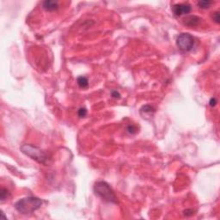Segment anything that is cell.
I'll list each match as a JSON object with an SVG mask.
<instances>
[{"mask_svg": "<svg viewBox=\"0 0 220 220\" xmlns=\"http://www.w3.org/2000/svg\"><path fill=\"white\" fill-rule=\"evenodd\" d=\"M154 112L155 108L152 106H150V105H145V106H144L143 108L140 109V114L143 116L147 115H152Z\"/></svg>", "mask_w": 220, "mask_h": 220, "instance_id": "ba28073f", "label": "cell"}, {"mask_svg": "<svg viewBox=\"0 0 220 220\" xmlns=\"http://www.w3.org/2000/svg\"><path fill=\"white\" fill-rule=\"evenodd\" d=\"M77 84L79 85L80 88L82 89L87 88L89 85V82L87 77H82V76L77 77Z\"/></svg>", "mask_w": 220, "mask_h": 220, "instance_id": "9c48e42d", "label": "cell"}, {"mask_svg": "<svg viewBox=\"0 0 220 220\" xmlns=\"http://www.w3.org/2000/svg\"><path fill=\"white\" fill-rule=\"evenodd\" d=\"M212 18H213V21L217 22V23H219L220 22V17H219V12H214L213 15H212Z\"/></svg>", "mask_w": 220, "mask_h": 220, "instance_id": "5bb4252c", "label": "cell"}, {"mask_svg": "<svg viewBox=\"0 0 220 220\" xmlns=\"http://www.w3.org/2000/svg\"><path fill=\"white\" fill-rule=\"evenodd\" d=\"M86 115H87V109L84 108H79V110H78V116L80 118H83V117H85Z\"/></svg>", "mask_w": 220, "mask_h": 220, "instance_id": "7c38bea8", "label": "cell"}, {"mask_svg": "<svg viewBox=\"0 0 220 220\" xmlns=\"http://www.w3.org/2000/svg\"><path fill=\"white\" fill-rule=\"evenodd\" d=\"M176 44L179 49L183 52H189L194 46V38L190 34H181L176 40Z\"/></svg>", "mask_w": 220, "mask_h": 220, "instance_id": "277c9868", "label": "cell"}, {"mask_svg": "<svg viewBox=\"0 0 220 220\" xmlns=\"http://www.w3.org/2000/svg\"><path fill=\"white\" fill-rule=\"evenodd\" d=\"M20 149H21V150H22L23 154H25L28 157H30V158H32L34 161H36L39 163L44 165L48 163V161H49L48 156L47 155L46 152H44L43 150H41L38 147L34 146L32 144H22Z\"/></svg>", "mask_w": 220, "mask_h": 220, "instance_id": "7a4b0ae2", "label": "cell"}, {"mask_svg": "<svg viewBox=\"0 0 220 220\" xmlns=\"http://www.w3.org/2000/svg\"><path fill=\"white\" fill-rule=\"evenodd\" d=\"M94 192L98 197H100L106 202H109V203L117 202V198H116L115 192L107 182H95V184L94 186Z\"/></svg>", "mask_w": 220, "mask_h": 220, "instance_id": "3957f363", "label": "cell"}, {"mask_svg": "<svg viewBox=\"0 0 220 220\" xmlns=\"http://www.w3.org/2000/svg\"><path fill=\"white\" fill-rule=\"evenodd\" d=\"M42 201L40 199L33 196L25 197L19 199L15 204V208L18 212L22 214L28 215L33 213L36 210H38L41 206Z\"/></svg>", "mask_w": 220, "mask_h": 220, "instance_id": "6da1fadb", "label": "cell"}, {"mask_svg": "<svg viewBox=\"0 0 220 220\" xmlns=\"http://www.w3.org/2000/svg\"><path fill=\"white\" fill-rule=\"evenodd\" d=\"M209 103H210V106H211V107H214L215 105L218 103V101H217L216 98H212V99L210 100Z\"/></svg>", "mask_w": 220, "mask_h": 220, "instance_id": "9a60e30c", "label": "cell"}, {"mask_svg": "<svg viewBox=\"0 0 220 220\" xmlns=\"http://www.w3.org/2000/svg\"><path fill=\"white\" fill-rule=\"evenodd\" d=\"M127 131L131 134H134V133L137 132V127L133 126V125H130V126L127 127Z\"/></svg>", "mask_w": 220, "mask_h": 220, "instance_id": "4fadbf2b", "label": "cell"}, {"mask_svg": "<svg viewBox=\"0 0 220 220\" xmlns=\"http://www.w3.org/2000/svg\"><path fill=\"white\" fill-rule=\"evenodd\" d=\"M42 6L46 11H54L59 9V3L57 1L53 0H47L42 3Z\"/></svg>", "mask_w": 220, "mask_h": 220, "instance_id": "8992f818", "label": "cell"}, {"mask_svg": "<svg viewBox=\"0 0 220 220\" xmlns=\"http://www.w3.org/2000/svg\"><path fill=\"white\" fill-rule=\"evenodd\" d=\"M192 10L191 5L188 4H177L172 7V11L177 17H181L182 15L188 14Z\"/></svg>", "mask_w": 220, "mask_h": 220, "instance_id": "5b68a950", "label": "cell"}, {"mask_svg": "<svg viewBox=\"0 0 220 220\" xmlns=\"http://www.w3.org/2000/svg\"><path fill=\"white\" fill-rule=\"evenodd\" d=\"M112 96H114V97H115V98H120V96H121V95L119 92H117V91H113L112 92Z\"/></svg>", "mask_w": 220, "mask_h": 220, "instance_id": "2e32d148", "label": "cell"}, {"mask_svg": "<svg viewBox=\"0 0 220 220\" xmlns=\"http://www.w3.org/2000/svg\"><path fill=\"white\" fill-rule=\"evenodd\" d=\"M10 197V192L8 189L2 187L1 188V192H0V199H1V201H4L6 199H8Z\"/></svg>", "mask_w": 220, "mask_h": 220, "instance_id": "8fae6325", "label": "cell"}, {"mask_svg": "<svg viewBox=\"0 0 220 220\" xmlns=\"http://www.w3.org/2000/svg\"><path fill=\"white\" fill-rule=\"evenodd\" d=\"M199 22H200V18L196 16H190L184 19V24L189 27L197 26L198 24H199Z\"/></svg>", "mask_w": 220, "mask_h": 220, "instance_id": "52a82bcc", "label": "cell"}, {"mask_svg": "<svg viewBox=\"0 0 220 220\" xmlns=\"http://www.w3.org/2000/svg\"><path fill=\"white\" fill-rule=\"evenodd\" d=\"M212 1H209V0H203V1H199L198 3L199 8L201 9H208L210 6L212 5Z\"/></svg>", "mask_w": 220, "mask_h": 220, "instance_id": "30bf717a", "label": "cell"}]
</instances>
